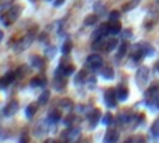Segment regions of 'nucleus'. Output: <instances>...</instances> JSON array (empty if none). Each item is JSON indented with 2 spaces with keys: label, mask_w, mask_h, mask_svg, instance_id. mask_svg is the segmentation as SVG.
<instances>
[{
  "label": "nucleus",
  "mask_w": 159,
  "mask_h": 143,
  "mask_svg": "<svg viewBox=\"0 0 159 143\" xmlns=\"http://www.w3.org/2000/svg\"><path fill=\"white\" fill-rule=\"evenodd\" d=\"M116 91L114 89V88H108L107 91H105V93H104V103H105V105L108 106V108H115L116 106Z\"/></svg>",
  "instance_id": "20e7f679"
},
{
  "label": "nucleus",
  "mask_w": 159,
  "mask_h": 143,
  "mask_svg": "<svg viewBox=\"0 0 159 143\" xmlns=\"http://www.w3.org/2000/svg\"><path fill=\"white\" fill-rule=\"evenodd\" d=\"M64 76L65 75H55V78L53 81V87H54V89L57 92H62L66 88L67 81H66V78Z\"/></svg>",
  "instance_id": "6e6552de"
},
{
  "label": "nucleus",
  "mask_w": 159,
  "mask_h": 143,
  "mask_svg": "<svg viewBox=\"0 0 159 143\" xmlns=\"http://www.w3.org/2000/svg\"><path fill=\"white\" fill-rule=\"evenodd\" d=\"M119 140V132L114 128H109L104 136V142L105 143H113V142H118Z\"/></svg>",
  "instance_id": "ddd939ff"
},
{
  "label": "nucleus",
  "mask_w": 159,
  "mask_h": 143,
  "mask_svg": "<svg viewBox=\"0 0 159 143\" xmlns=\"http://www.w3.org/2000/svg\"><path fill=\"white\" fill-rule=\"evenodd\" d=\"M156 2H157V4L159 5V0H156Z\"/></svg>",
  "instance_id": "c9c22d12"
},
{
  "label": "nucleus",
  "mask_w": 159,
  "mask_h": 143,
  "mask_svg": "<svg viewBox=\"0 0 159 143\" xmlns=\"http://www.w3.org/2000/svg\"><path fill=\"white\" fill-rule=\"evenodd\" d=\"M121 32V23L119 20H110V22H108V33L111 36L119 34Z\"/></svg>",
  "instance_id": "f8f14e48"
},
{
  "label": "nucleus",
  "mask_w": 159,
  "mask_h": 143,
  "mask_svg": "<svg viewBox=\"0 0 159 143\" xmlns=\"http://www.w3.org/2000/svg\"><path fill=\"white\" fill-rule=\"evenodd\" d=\"M15 72H16V77L22 78V77L26 75V72H27V66H25V65H23V66H20Z\"/></svg>",
  "instance_id": "c85d7f7f"
},
{
  "label": "nucleus",
  "mask_w": 159,
  "mask_h": 143,
  "mask_svg": "<svg viewBox=\"0 0 159 143\" xmlns=\"http://www.w3.org/2000/svg\"><path fill=\"white\" fill-rule=\"evenodd\" d=\"M59 106L61 109H64V110H66V111H70V110H72V108H74V103L71 102L69 98H66V99H61L59 102Z\"/></svg>",
  "instance_id": "aec40b11"
},
{
  "label": "nucleus",
  "mask_w": 159,
  "mask_h": 143,
  "mask_svg": "<svg viewBox=\"0 0 159 143\" xmlns=\"http://www.w3.org/2000/svg\"><path fill=\"white\" fill-rule=\"evenodd\" d=\"M15 78H16V72L15 71H10V72H7L4 77H1V80H0V88H6V87H9L12 82L15 81Z\"/></svg>",
  "instance_id": "9d476101"
},
{
  "label": "nucleus",
  "mask_w": 159,
  "mask_h": 143,
  "mask_svg": "<svg viewBox=\"0 0 159 143\" xmlns=\"http://www.w3.org/2000/svg\"><path fill=\"white\" fill-rule=\"evenodd\" d=\"M19 108H20V104L17 101H11V102L9 103L5 108H4V111H2V114H4V116H6V118H10V116H12V115H15L16 113H17V110H19Z\"/></svg>",
  "instance_id": "0eeeda50"
},
{
  "label": "nucleus",
  "mask_w": 159,
  "mask_h": 143,
  "mask_svg": "<svg viewBox=\"0 0 159 143\" xmlns=\"http://www.w3.org/2000/svg\"><path fill=\"white\" fill-rule=\"evenodd\" d=\"M151 132H152V135H153L154 137H159V118L154 123H152V126H151Z\"/></svg>",
  "instance_id": "cd10ccee"
},
{
  "label": "nucleus",
  "mask_w": 159,
  "mask_h": 143,
  "mask_svg": "<svg viewBox=\"0 0 159 143\" xmlns=\"http://www.w3.org/2000/svg\"><path fill=\"white\" fill-rule=\"evenodd\" d=\"M80 131L77 128H69V130H66L64 133H62V136L65 137V140H67V141H71V140H75L77 136H79Z\"/></svg>",
  "instance_id": "a211bd4d"
},
{
  "label": "nucleus",
  "mask_w": 159,
  "mask_h": 143,
  "mask_svg": "<svg viewBox=\"0 0 159 143\" xmlns=\"http://www.w3.org/2000/svg\"><path fill=\"white\" fill-rule=\"evenodd\" d=\"M84 77H86V71L84 70H81L79 74L76 75V77H75V83L79 84L82 81H84Z\"/></svg>",
  "instance_id": "c756f323"
},
{
  "label": "nucleus",
  "mask_w": 159,
  "mask_h": 143,
  "mask_svg": "<svg viewBox=\"0 0 159 143\" xmlns=\"http://www.w3.org/2000/svg\"><path fill=\"white\" fill-rule=\"evenodd\" d=\"M98 22V16L96 15V14H89V15H87L86 17H84V20H83V23L86 25V26H92V25H96Z\"/></svg>",
  "instance_id": "412c9836"
},
{
  "label": "nucleus",
  "mask_w": 159,
  "mask_h": 143,
  "mask_svg": "<svg viewBox=\"0 0 159 143\" xmlns=\"http://www.w3.org/2000/svg\"><path fill=\"white\" fill-rule=\"evenodd\" d=\"M21 11H22V7L19 6V5H15L12 6L11 9H9L4 15H1L0 20L2 22L4 26H10L11 23H14L15 21L20 17Z\"/></svg>",
  "instance_id": "f257e3e1"
},
{
  "label": "nucleus",
  "mask_w": 159,
  "mask_h": 143,
  "mask_svg": "<svg viewBox=\"0 0 159 143\" xmlns=\"http://www.w3.org/2000/svg\"><path fill=\"white\" fill-rule=\"evenodd\" d=\"M47 83L45 81V78H42V77H33L32 80H31V87H33V88H37V87H43L44 84Z\"/></svg>",
  "instance_id": "b1692460"
},
{
  "label": "nucleus",
  "mask_w": 159,
  "mask_h": 143,
  "mask_svg": "<svg viewBox=\"0 0 159 143\" xmlns=\"http://www.w3.org/2000/svg\"><path fill=\"white\" fill-rule=\"evenodd\" d=\"M109 19H110V20H119L120 12L119 11H116V10L111 11V12H110V15H109Z\"/></svg>",
  "instance_id": "2f4dec72"
},
{
  "label": "nucleus",
  "mask_w": 159,
  "mask_h": 143,
  "mask_svg": "<svg viewBox=\"0 0 159 143\" xmlns=\"http://www.w3.org/2000/svg\"><path fill=\"white\" fill-rule=\"evenodd\" d=\"M159 91V82L154 81L153 84L144 92V97H146V102L149 104V102H156V96Z\"/></svg>",
  "instance_id": "423d86ee"
},
{
  "label": "nucleus",
  "mask_w": 159,
  "mask_h": 143,
  "mask_svg": "<svg viewBox=\"0 0 159 143\" xmlns=\"http://www.w3.org/2000/svg\"><path fill=\"white\" fill-rule=\"evenodd\" d=\"M61 119V113L59 110H52L48 115V120L50 123H57Z\"/></svg>",
  "instance_id": "6ab92c4d"
},
{
  "label": "nucleus",
  "mask_w": 159,
  "mask_h": 143,
  "mask_svg": "<svg viewBox=\"0 0 159 143\" xmlns=\"http://www.w3.org/2000/svg\"><path fill=\"white\" fill-rule=\"evenodd\" d=\"M30 60H31L32 67H34V69H42L43 65H44V60H43V58L39 56V55H32L30 58Z\"/></svg>",
  "instance_id": "f3484780"
},
{
  "label": "nucleus",
  "mask_w": 159,
  "mask_h": 143,
  "mask_svg": "<svg viewBox=\"0 0 159 143\" xmlns=\"http://www.w3.org/2000/svg\"><path fill=\"white\" fill-rule=\"evenodd\" d=\"M47 54H48L49 58H53L54 54H55V47H50V48H48V49H47Z\"/></svg>",
  "instance_id": "473e14b6"
},
{
  "label": "nucleus",
  "mask_w": 159,
  "mask_h": 143,
  "mask_svg": "<svg viewBox=\"0 0 159 143\" xmlns=\"http://www.w3.org/2000/svg\"><path fill=\"white\" fill-rule=\"evenodd\" d=\"M72 47H74V44H72V42L70 41V39L65 41L64 44H62V47H61V53H62L64 55L70 54V51L72 50Z\"/></svg>",
  "instance_id": "5701e85b"
},
{
  "label": "nucleus",
  "mask_w": 159,
  "mask_h": 143,
  "mask_svg": "<svg viewBox=\"0 0 159 143\" xmlns=\"http://www.w3.org/2000/svg\"><path fill=\"white\" fill-rule=\"evenodd\" d=\"M100 118H102V114H100V110L99 109H94L92 110V113L89 114L88 116V120H89V128L93 130L97 127V125L99 123Z\"/></svg>",
  "instance_id": "1a4fd4ad"
},
{
  "label": "nucleus",
  "mask_w": 159,
  "mask_h": 143,
  "mask_svg": "<svg viewBox=\"0 0 159 143\" xmlns=\"http://www.w3.org/2000/svg\"><path fill=\"white\" fill-rule=\"evenodd\" d=\"M64 2H65V0H55V1H54V6H55V7H59Z\"/></svg>",
  "instance_id": "72a5a7b5"
},
{
  "label": "nucleus",
  "mask_w": 159,
  "mask_h": 143,
  "mask_svg": "<svg viewBox=\"0 0 159 143\" xmlns=\"http://www.w3.org/2000/svg\"><path fill=\"white\" fill-rule=\"evenodd\" d=\"M2 38H4V32L0 31V43H1V41H2Z\"/></svg>",
  "instance_id": "f704fd0d"
},
{
  "label": "nucleus",
  "mask_w": 159,
  "mask_h": 143,
  "mask_svg": "<svg viewBox=\"0 0 159 143\" xmlns=\"http://www.w3.org/2000/svg\"><path fill=\"white\" fill-rule=\"evenodd\" d=\"M37 110H38V104H36V103L28 104L27 108H26V110H25V114H26L27 119H32V118L36 115Z\"/></svg>",
  "instance_id": "4468645a"
},
{
  "label": "nucleus",
  "mask_w": 159,
  "mask_h": 143,
  "mask_svg": "<svg viewBox=\"0 0 159 143\" xmlns=\"http://www.w3.org/2000/svg\"><path fill=\"white\" fill-rule=\"evenodd\" d=\"M33 41H34V32L30 31L28 34H27L26 37H23L20 42H17V44L15 45V51H16V53L23 51L25 49H27V48L32 44V42Z\"/></svg>",
  "instance_id": "7ed1b4c3"
},
{
  "label": "nucleus",
  "mask_w": 159,
  "mask_h": 143,
  "mask_svg": "<svg viewBox=\"0 0 159 143\" xmlns=\"http://www.w3.org/2000/svg\"><path fill=\"white\" fill-rule=\"evenodd\" d=\"M116 91V98L120 102H126L127 98H129V88L125 86V84H119L118 88L115 89Z\"/></svg>",
  "instance_id": "9b49d317"
},
{
  "label": "nucleus",
  "mask_w": 159,
  "mask_h": 143,
  "mask_svg": "<svg viewBox=\"0 0 159 143\" xmlns=\"http://www.w3.org/2000/svg\"><path fill=\"white\" fill-rule=\"evenodd\" d=\"M47 1H53V0H47Z\"/></svg>",
  "instance_id": "e433bc0d"
},
{
  "label": "nucleus",
  "mask_w": 159,
  "mask_h": 143,
  "mask_svg": "<svg viewBox=\"0 0 159 143\" xmlns=\"http://www.w3.org/2000/svg\"><path fill=\"white\" fill-rule=\"evenodd\" d=\"M127 43L126 42H124L119 47V51H118V54H116V58L118 59H122L125 55H126V53H127Z\"/></svg>",
  "instance_id": "a878e982"
},
{
  "label": "nucleus",
  "mask_w": 159,
  "mask_h": 143,
  "mask_svg": "<svg viewBox=\"0 0 159 143\" xmlns=\"http://www.w3.org/2000/svg\"><path fill=\"white\" fill-rule=\"evenodd\" d=\"M116 47H118V39H115V38H111V39H109V41L105 43V50L108 53L109 51H113Z\"/></svg>",
  "instance_id": "393cba45"
},
{
  "label": "nucleus",
  "mask_w": 159,
  "mask_h": 143,
  "mask_svg": "<svg viewBox=\"0 0 159 143\" xmlns=\"http://www.w3.org/2000/svg\"><path fill=\"white\" fill-rule=\"evenodd\" d=\"M158 71H159V67H158Z\"/></svg>",
  "instance_id": "4c0bfd02"
},
{
  "label": "nucleus",
  "mask_w": 159,
  "mask_h": 143,
  "mask_svg": "<svg viewBox=\"0 0 159 143\" xmlns=\"http://www.w3.org/2000/svg\"><path fill=\"white\" fill-rule=\"evenodd\" d=\"M149 78V69L147 66H141L136 72V84L139 89H144Z\"/></svg>",
  "instance_id": "f03ea898"
},
{
  "label": "nucleus",
  "mask_w": 159,
  "mask_h": 143,
  "mask_svg": "<svg viewBox=\"0 0 159 143\" xmlns=\"http://www.w3.org/2000/svg\"><path fill=\"white\" fill-rule=\"evenodd\" d=\"M107 42L104 41V36H98L94 38V41L92 42V50H100L102 48H104Z\"/></svg>",
  "instance_id": "2eb2a0df"
},
{
  "label": "nucleus",
  "mask_w": 159,
  "mask_h": 143,
  "mask_svg": "<svg viewBox=\"0 0 159 143\" xmlns=\"http://www.w3.org/2000/svg\"><path fill=\"white\" fill-rule=\"evenodd\" d=\"M100 75H102V77L105 78V80H113L114 76H115V72H114V69H113V67L105 66V67L102 70Z\"/></svg>",
  "instance_id": "dca6fc26"
},
{
  "label": "nucleus",
  "mask_w": 159,
  "mask_h": 143,
  "mask_svg": "<svg viewBox=\"0 0 159 143\" xmlns=\"http://www.w3.org/2000/svg\"><path fill=\"white\" fill-rule=\"evenodd\" d=\"M49 98H50V92L49 91H43L42 93H40V96L38 97V104L39 105H45L48 101H49Z\"/></svg>",
  "instance_id": "4be33fe9"
},
{
  "label": "nucleus",
  "mask_w": 159,
  "mask_h": 143,
  "mask_svg": "<svg viewBox=\"0 0 159 143\" xmlns=\"http://www.w3.org/2000/svg\"><path fill=\"white\" fill-rule=\"evenodd\" d=\"M74 120H75V115L69 114V115L64 119V125H65V126H71V125L74 123Z\"/></svg>",
  "instance_id": "7c9ffc66"
},
{
  "label": "nucleus",
  "mask_w": 159,
  "mask_h": 143,
  "mask_svg": "<svg viewBox=\"0 0 159 143\" xmlns=\"http://www.w3.org/2000/svg\"><path fill=\"white\" fill-rule=\"evenodd\" d=\"M86 64H87V66L91 70H99V69H102V66H103V59H102V56L98 55V54H91L87 58Z\"/></svg>",
  "instance_id": "39448f33"
},
{
  "label": "nucleus",
  "mask_w": 159,
  "mask_h": 143,
  "mask_svg": "<svg viewBox=\"0 0 159 143\" xmlns=\"http://www.w3.org/2000/svg\"><path fill=\"white\" fill-rule=\"evenodd\" d=\"M113 120H114V118H113V115H111V113H105L104 114V116L102 118V123L103 125H105V126H109L110 123H113Z\"/></svg>",
  "instance_id": "bb28decb"
}]
</instances>
